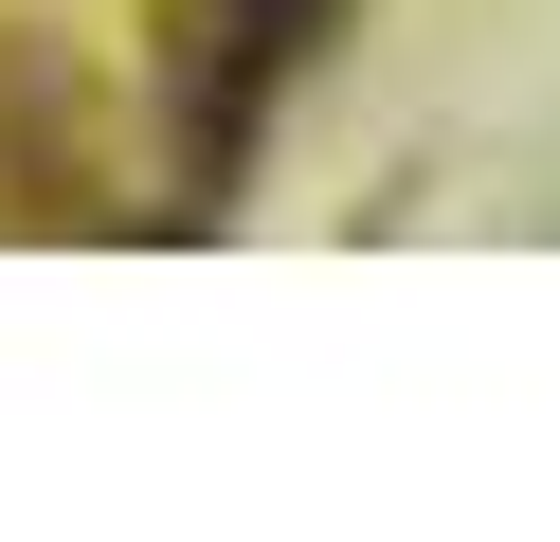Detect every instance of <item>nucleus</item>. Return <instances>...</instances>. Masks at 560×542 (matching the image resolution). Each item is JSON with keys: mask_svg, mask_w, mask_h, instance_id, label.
I'll return each mask as SVG.
<instances>
[]
</instances>
